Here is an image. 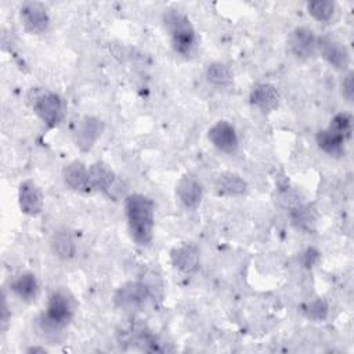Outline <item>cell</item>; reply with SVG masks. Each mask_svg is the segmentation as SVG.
<instances>
[{"label": "cell", "mask_w": 354, "mask_h": 354, "mask_svg": "<svg viewBox=\"0 0 354 354\" xmlns=\"http://www.w3.org/2000/svg\"><path fill=\"white\" fill-rule=\"evenodd\" d=\"M216 187L220 192L227 195H242L248 189L246 181L235 173H223L216 180Z\"/></svg>", "instance_id": "d6986e66"}, {"label": "cell", "mask_w": 354, "mask_h": 354, "mask_svg": "<svg viewBox=\"0 0 354 354\" xmlns=\"http://www.w3.org/2000/svg\"><path fill=\"white\" fill-rule=\"evenodd\" d=\"M29 351H30V353H35V351H40V353H44L46 350H44V348H39V347H32V348H29Z\"/></svg>", "instance_id": "83f0119b"}, {"label": "cell", "mask_w": 354, "mask_h": 354, "mask_svg": "<svg viewBox=\"0 0 354 354\" xmlns=\"http://www.w3.org/2000/svg\"><path fill=\"white\" fill-rule=\"evenodd\" d=\"M317 48L319 50L324 59L339 71H344L350 64V54L347 48L332 37L321 36L317 37Z\"/></svg>", "instance_id": "9c48e42d"}, {"label": "cell", "mask_w": 354, "mask_h": 354, "mask_svg": "<svg viewBox=\"0 0 354 354\" xmlns=\"http://www.w3.org/2000/svg\"><path fill=\"white\" fill-rule=\"evenodd\" d=\"M206 79L209 80V83H212L214 86L225 87V86L231 84L232 75L227 65H224L221 62H213L206 69Z\"/></svg>", "instance_id": "44dd1931"}, {"label": "cell", "mask_w": 354, "mask_h": 354, "mask_svg": "<svg viewBox=\"0 0 354 354\" xmlns=\"http://www.w3.org/2000/svg\"><path fill=\"white\" fill-rule=\"evenodd\" d=\"M152 297L151 289L144 282H127L115 293V303L126 310H138Z\"/></svg>", "instance_id": "8992f818"}, {"label": "cell", "mask_w": 354, "mask_h": 354, "mask_svg": "<svg viewBox=\"0 0 354 354\" xmlns=\"http://www.w3.org/2000/svg\"><path fill=\"white\" fill-rule=\"evenodd\" d=\"M171 264L184 274H194L199 268V252L194 245H181L170 252Z\"/></svg>", "instance_id": "4fadbf2b"}, {"label": "cell", "mask_w": 354, "mask_h": 354, "mask_svg": "<svg viewBox=\"0 0 354 354\" xmlns=\"http://www.w3.org/2000/svg\"><path fill=\"white\" fill-rule=\"evenodd\" d=\"M12 292L24 301H32L39 295V283L33 274L24 272L18 275L11 283Z\"/></svg>", "instance_id": "ac0fdd59"}, {"label": "cell", "mask_w": 354, "mask_h": 354, "mask_svg": "<svg viewBox=\"0 0 354 354\" xmlns=\"http://www.w3.org/2000/svg\"><path fill=\"white\" fill-rule=\"evenodd\" d=\"M306 314H307V317H310L311 319L322 321V319H325L326 315H328V304H326L322 299L313 300L311 303L307 304V307H306Z\"/></svg>", "instance_id": "cb8c5ba5"}, {"label": "cell", "mask_w": 354, "mask_h": 354, "mask_svg": "<svg viewBox=\"0 0 354 354\" xmlns=\"http://www.w3.org/2000/svg\"><path fill=\"white\" fill-rule=\"evenodd\" d=\"M210 142L223 152L232 153L238 148V136L231 123L227 120H218L214 123L207 133Z\"/></svg>", "instance_id": "30bf717a"}, {"label": "cell", "mask_w": 354, "mask_h": 354, "mask_svg": "<svg viewBox=\"0 0 354 354\" xmlns=\"http://www.w3.org/2000/svg\"><path fill=\"white\" fill-rule=\"evenodd\" d=\"M165 25L174 50L183 57H191L196 48V35L188 17L178 10H169L165 14Z\"/></svg>", "instance_id": "7a4b0ae2"}, {"label": "cell", "mask_w": 354, "mask_h": 354, "mask_svg": "<svg viewBox=\"0 0 354 354\" xmlns=\"http://www.w3.org/2000/svg\"><path fill=\"white\" fill-rule=\"evenodd\" d=\"M319 259V252L314 248H308L301 253V263L304 267H313Z\"/></svg>", "instance_id": "4316f807"}, {"label": "cell", "mask_w": 354, "mask_h": 354, "mask_svg": "<svg viewBox=\"0 0 354 354\" xmlns=\"http://www.w3.org/2000/svg\"><path fill=\"white\" fill-rule=\"evenodd\" d=\"M72 315L73 307L69 297L62 292H54L48 297L40 324L46 330H58L69 324Z\"/></svg>", "instance_id": "3957f363"}, {"label": "cell", "mask_w": 354, "mask_h": 354, "mask_svg": "<svg viewBox=\"0 0 354 354\" xmlns=\"http://www.w3.org/2000/svg\"><path fill=\"white\" fill-rule=\"evenodd\" d=\"M292 218L300 228H306V230H310V224L314 223V217L310 209L306 206H296L292 210Z\"/></svg>", "instance_id": "d4e9b609"}, {"label": "cell", "mask_w": 354, "mask_h": 354, "mask_svg": "<svg viewBox=\"0 0 354 354\" xmlns=\"http://www.w3.org/2000/svg\"><path fill=\"white\" fill-rule=\"evenodd\" d=\"M317 144L318 147L326 152L328 155H333V156H339L343 153L344 151V142L347 141L342 134H339L337 131H335L330 127H326L324 130H319L317 133Z\"/></svg>", "instance_id": "e0dca14e"}, {"label": "cell", "mask_w": 354, "mask_h": 354, "mask_svg": "<svg viewBox=\"0 0 354 354\" xmlns=\"http://www.w3.org/2000/svg\"><path fill=\"white\" fill-rule=\"evenodd\" d=\"M64 181L65 184L79 192H88V169L80 160H73L64 170Z\"/></svg>", "instance_id": "2e32d148"}, {"label": "cell", "mask_w": 354, "mask_h": 354, "mask_svg": "<svg viewBox=\"0 0 354 354\" xmlns=\"http://www.w3.org/2000/svg\"><path fill=\"white\" fill-rule=\"evenodd\" d=\"M102 130L104 124L100 119L94 116H83L76 123L73 130V140L76 147L83 152L90 151L95 141L100 138Z\"/></svg>", "instance_id": "52a82bcc"}, {"label": "cell", "mask_w": 354, "mask_h": 354, "mask_svg": "<svg viewBox=\"0 0 354 354\" xmlns=\"http://www.w3.org/2000/svg\"><path fill=\"white\" fill-rule=\"evenodd\" d=\"M330 129H333L335 131H337L339 134H342L346 140H348L351 137V131H353V119L351 115L346 113V112H340L337 115H335L329 123Z\"/></svg>", "instance_id": "603a6c76"}, {"label": "cell", "mask_w": 354, "mask_h": 354, "mask_svg": "<svg viewBox=\"0 0 354 354\" xmlns=\"http://www.w3.org/2000/svg\"><path fill=\"white\" fill-rule=\"evenodd\" d=\"M90 191H101L111 199H116L122 192V184L115 173L102 162H95L88 167Z\"/></svg>", "instance_id": "5b68a950"}, {"label": "cell", "mask_w": 354, "mask_h": 354, "mask_svg": "<svg viewBox=\"0 0 354 354\" xmlns=\"http://www.w3.org/2000/svg\"><path fill=\"white\" fill-rule=\"evenodd\" d=\"M21 21L25 29L30 33H43L50 25V17L44 4L37 1H28L19 10Z\"/></svg>", "instance_id": "ba28073f"}, {"label": "cell", "mask_w": 354, "mask_h": 354, "mask_svg": "<svg viewBox=\"0 0 354 354\" xmlns=\"http://www.w3.org/2000/svg\"><path fill=\"white\" fill-rule=\"evenodd\" d=\"M18 203L22 213L37 216L43 210V195L32 180H25L18 188Z\"/></svg>", "instance_id": "8fae6325"}, {"label": "cell", "mask_w": 354, "mask_h": 354, "mask_svg": "<svg viewBox=\"0 0 354 354\" xmlns=\"http://www.w3.org/2000/svg\"><path fill=\"white\" fill-rule=\"evenodd\" d=\"M124 210L133 241L141 246L148 245L153 236V202L142 194H131L124 201Z\"/></svg>", "instance_id": "6da1fadb"}, {"label": "cell", "mask_w": 354, "mask_h": 354, "mask_svg": "<svg viewBox=\"0 0 354 354\" xmlns=\"http://www.w3.org/2000/svg\"><path fill=\"white\" fill-rule=\"evenodd\" d=\"M177 196L181 201V203L185 207L195 209L199 206L202 201V184L192 176H184L180 178L177 188H176Z\"/></svg>", "instance_id": "5bb4252c"}, {"label": "cell", "mask_w": 354, "mask_h": 354, "mask_svg": "<svg viewBox=\"0 0 354 354\" xmlns=\"http://www.w3.org/2000/svg\"><path fill=\"white\" fill-rule=\"evenodd\" d=\"M307 11L317 21H328L335 12V3L328 0L311 1L307 4Z\"/></svg>", "instance_id": "7402d4cb"}, {"label": "cell", "mask_w": 354, "mask_h": 354, "mask_svg": "<svg viewBox=\"0 0 354 354\" xmlns=\"http://www.w3.org/2000/svg\"><path fill=\"white\" fill-rule=\"evenodd\" d=\"M250 104L261 111H272L278 106L279 94L277 88L267 83H260L254 86L249 94Z\"/></svg>", "instance_id": "9a60e30c"}, {"label": "cell", "mask_w": 354, "mask_h": 354, "mask_svg": "<svg viewBox=\"0 0 354 354\" xmlns=\"http://www.w3.org/2000/svg\"><path fill=\"white\" fill-rule=\"evenodd\" d=\"M342 91L347 101H353L354 97V84H353V72H348L342 82Z\"/></svg>", "instance_id": "484cf974"}, {"label": "cell", "mask_w": 354, "mask_h": 354, "mask_svg": "<svg viewBox=\"0 0 354 354\" xmlns=\"http://www.w3.org/2000/svg\"><path fill=\"white\" fill-rule=\"evenodd\" d=\"M290 51L301 59L310 58L317 50V37L314 32L306 26L296 28L289 37Z\"/></svg>", "instance_id": "7c38bea8"}, {"label": "cell", "mask_w": 354, "mask_h": 354, "mask_svg": "<svg viewBox=\"0 0 354 354\" xmlns=\"http://www.w3.org/2000/svg\"><path fill=\"white\" fill-rule=\"evenodd\" d=\"M32 108L48 127H55L59 124L65 115L64 100L58 94L48 90H37L33 93Z\"/></svg>", "instance_id": "277c9868"}, {"label": "cell", "mask_w": 354, "mask_h": 354, "mask_svg": "<svg viewBox=\"0 0 354 354\" xmlns=\"http://www.w3.org/2000/svg\"><path fill=\"white\" fill-rule=\"evenodd\" d=\"M51 250L62 260H69L76 253V245L73 238L66 231H58L51 238Z\"/></svg>", "instance_id": "ffe728a7"}]
</instances>
